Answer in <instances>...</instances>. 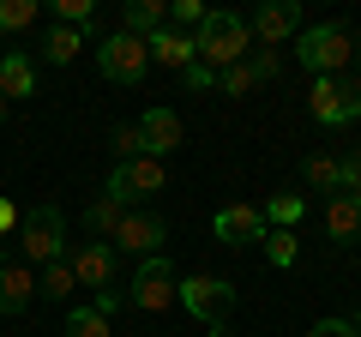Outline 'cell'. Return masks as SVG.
Returning <instances> with one entry per match:
<instances>
[{
	"mask_svg": "<svg viewBox=\"0 0 361 337\" xmlns=\"http://www.w3.org/2000/svg\"><path fill=\"white\" fill-rule=\"evenodd\" d=\"M247 18L241 13H205V25L193 30V49H199V66L211 73H229V66L247 61Z\"/></svg>",
	"mask_w": 361,
	"mask_h": 337,
	"instance_id": "obj_1",
	"label": "cell"
},
{
	"mask_svg": "<svg viewBox=\"0 0 361 337\" xmlns=\"http://www.w3.org/2000/svg\"><path fill=\"white\" fill-rule=\"evenodd\" d=\"M175 301L187 313H193V319H205V325H223L235 313V283L229 277H205V271H193V277H175Z\"/></svg>",
	"mask_w": 361,
	"mask_h": 337,
	"instance_id": "obj_2",
	"label": "cell"
},
{
	"mask_svg": "<svg viewBox=\"0 0 361 337\" xmlns=\"http://www.w3.org/2000/svg\"><path fill=\"white\" fill-rule=\"evenodd\" d=\"M295 54H301V66H307L313 78H337V73L349 66V54H355L349 25H313V30H301Z\"/></svg>",
	"mask_w": 361,
	"mask_h": 337,
	"instance_id": "obj_3",
	"label": "cell"
},
{
	"mask_svg": "<svg viewBox=\"0 0 361 337\" xmlns=\"http://www.w3.org/2000/svg\"><path fill=\"white\" fill-rule=\"evenodd\" d=\"M66 247V217L61 205H37L25 223H18V253H25V265H54Z\"/></svg>",
	"mask_w": 361,
	"mask_h": 337,
	"instance_id": "obj_4",
	"label": "cell"
},
{
	"mask_svg": "<svg viewBox=\"0 0 361 337\" xmlns=\"http://www.w3.org/2000/svg\"><path fill=\"white\" fill-rule=\"evenodd\" d=\"M97 73H103L109 85H139V78L151 73V54H145L139 37H127V30H109V37L97 42Z\"/></svg>",
	"mask_w": 361,
	"mask_h": 337,
	"instance_id": "obj_5",
	"label": "cell"
},
{
	"mask_svg": "<svg viewBox=\"0 0 361 337\" xmlns=\"http://www.w3.org/2000/svg\"><path fill=\"white\" fill-rule=\"evenodd\" d=\"M127 307H139V313H163V307H175V265H169V253L139 259L133 289H127Z\"/></svg>",
	"mask_w": 361,
	"mask_h": 337,
	"instance_id": "obj_6",
	"label": "cell"
},
{
	"mask_svg": "<svg viewBox=\"0 0 361 337\" xmlns=\"http://www.w3.org/2000/svg\"><path fill=\"white\" fill-rule=\"evenodd\" d=\"M169 187V175H163V163L157 157H133V163H115V175H109V199H121V205H139V199H151V193H163Z\"/></svg>",
	"mask_w": 361,
	"mask_h": 337,
	"instance_id": "obj_7",
	"label": "cell"
},
{
	"mask_svg": "<svg viewBox=\"0 0 361 337\" xmlns=\"http://www.w3.org/2000/svg\"><path fill=\"white\" fill-rule=\"evenodd\" d=\"M307 109H313L319 127H349V121H361V97H355V85H343V78H313Z\"/></svg>",
	"mask_w": 361,
	"mask_h": 337,
	"instance_id": "obj_8",
	"label": "cell"
},
{
	"mask_svg": "<svg viewBox=\"0 0 361 337\" xmlns=\"http://www.w3.org/2000/svg\"><path fill=\"white\" fill-rule=\"evenodd\" d=\"M163 241H169V223L157 217V211H127V217H121V229L109 235V247H115V253H139V259L163 253Z\"/></svg>",
	"mask_w": 361,
	"mask_h": 337,
	"instance_id": "obj_9",
	"label": "cell"
},
{
	"mask_svg": "<svg viewBox=\"0 0 361 337\" xmlns=\"http://www.w3.org/2000/svg\"><path fill=\"white\" fill-rule=\"evenodd\" d=\"M211 235H217L223 247H253V241H265V211L259 205H223L217 211V223H211Z\"/></svg>",
	"mask_w": 361,
	"mask_h": 337,
	"instance_id": "obj_10",
	"label": "cell"
},
{
	"mask_svg": "<svg viewBox=\"0 0 361 337\" xmlns=\"http://www.w3.org/2000/svg\"><path fill=\"white\" fill-rule=\"evenodd\" d=\"M66 265H73L78 289H90V295H97V289H115V247L109 241H78V253Z\"/></svg>",
	"mask_w": 361,
	"mask_h": 337,
	"instance_id": "obj_11",
	"label": "cell"
},
{
	"mask_svg": "<svg viewBox=\"0 0 361 337\" xmlns=\"http://www.w3.org/2000/svg\"><path fill=\"white\" fill-rule=\"evenodd\" d=\"M139 139H145V157H157V163H163L169 151H180L187 127H180L175 109H145V115H139Z\"/></svg>",
	"mask_w": 361,
	"mask_h": 337,
	"instance_id": "obj_12",
	"label": "cell"
},
{
	"mask_svg": "<svg viewBox=\"0 0 361 337\" xmlns=\"http://www.w3.org/2000/svg\"><path fill=\"white\" fill-rule=\"evenodd\" d=\"M247 37H259V42H289V37H301V6L295 0H271V6H259L253 13V25H247Z\"/></svg>",
	"mask_w": 361,
	"mask_h": 337,
	"instance_id": "obj_13",
	"label": "cell"
},
{
	"mask_svg": "<svg viewBox=\"0 0 361 337\" xmlns=\"http://www.w3.org/2000/svg\"><path fill=\"white\" fill-rule=\"evenodd\" d=\"M30 301H37V277H30V265L25 259L0 265V319H18Z\"/></svg>",
	"mask_w": 361,
	"mask_h": 337,
	"instance_id": "obj_14",
	"label": "cell"
},
{
	"mask_svg": "<svg viewBox=\"0 0 361 337\" xmlns=\"http://www.w3.org/2000/svg\"><path fill=\"white\" fill-rule=\"evenodd\" d=\"M145 54H151L157 66H175V73H187V66L199 61L193 37H187V30H175V25H163L157 37H145Z\"/></svg>",
	"mask_w": 361,
	"mask_h": 337,
	"instance_id": "obj_15",
	"label": "cell"
},
{
	"mask_svg": "<svg viewBox=\"0 0 361 337\" xmlns=\"http://www.w3.org/2000/svg\"><path fill=\"white\" fill-rule=\"evenodd\" d=\"M30 91H37V66H30L18 49L0 54V97H13V103H18V97H30Z\"/></svg>",
	"mask_w": 361,
	"mask_h": 337,
	"instance_id": "obj_16",
	"label": "cell"
},
{
	"mask_svg": "<svg viewBox=\"0 0 361 337\" xmlns=\"http://www.w3.org/2000/svg\"><path fill=\"white\" fill-rule=\"evenodd\" d=\"M169 25V6H163V0H133V6H127V18H121V30H127V37H157V30H163Z\"/></svg>",
	"mask_w": 361,
	"mask_h": 337,
	"instance_id": "obj_17",
	"label": "cell"
},
{
	"mask_svg": "<svg viewBox=\"0 0 361 337\" xmlns=\"http://www.w3.org/2000/svg\"><path fill=\"white\" fill-rule=\"evenodd\" d=\"M325 229H331V241H355V235H361V199H349V193H331Z\"/></svg>",
	"mask_w": 361,
	"mask_h": 337,
	"instance_id": "obj_18",
	"label": "cell"
},
{
	"mask_svg": "<svg viewBox=\"0 0 361 337\" xmlns=\"http://www.w3.org/2000/svg\"><path fill=\"white\" fill-rule=\"evenodd\" d=\"M121 217H127V205H121V199H97V205L85 211V229H90V241H109V235L121 229Z\"/></svg>",
	"mask_w": 361,
	"mask_h": 337,
	"instance_id": "obj_19",
	"label": "cell"
},
{
	"mask_svg": "<svg viewBox=\"0 0 361 337\" xmlns=\"http://www.w3.org/2000/svg\"><path fill=\"white\" fill-rule=\"evenodd\" d=\"M307 217V193H271L265 205V229H295Z\"/></svg>",
	"mask_w": 361,
	"mask_h": 337,
	"instance_id": "obj_20",
	"label": "cell"
},
{
	"mask_svg": "<svg viewBox=\"0 0 361 337\" xmlns=\"http://www.w3.org/2000/svg\"><path fill=\"white\" fill-rule=\"evenodd\" d=\"M42 54H49L54 66H73L78 54H85V30H66V25H54L49 37H42Z\"/></svg>",
	"mask_w": 361,
	"mask_h": 337,
	"instance_id": "obj_21",
	"label": "cell"
},
{
	"mask_svg": "<svg viewBox=\"0 0 361 337\" xmlns=\"http://www.w3.org/2000/svg\"><path fill=\"white\" fill-rule=\"evenodd\" d=\"M73 289H78V277H73V265H66V259L42 265V277H37V295H49V301H66Z\"/></svg>",
	"mask_w": 361,
	"mask_h": 337,
	"instance_id": "obj_22",
	"label": "cell"
},
{
	"mask_svg": "<svg viewBox=\"0 0 361 337\" xmlns=\"http://www.w3.org/2000/svg\"><path fill=\"white\" fill-rule=\"evenodd\" d=\"M37 13H42L37 0H0V30H13V37H18V30L37 25Z\"/></svg>",
	"mask_w": 361,
	"mask_h": 337,
	"instance_id": "obj_23",
	"label": "cell"
},
{
	"mask_svg": "<svg viewBox=\"0 0 361 337\" xmlns=\"http://www.w3.org/2000/svg\"><path fill=\"white\" fill-rule=\"evenodd\" d=\"M295 253H301V247H295V229H271V235H265V259L277 265V271H289Z\"/></svg>",
	"mask_w": 361,
	"mask_h": 337,
	"instance_id": "obj_24",
	"label": "cell"
},
{
	"mask_svg": "<svg viewBox=\"0 0 361 337\" xmlns=\"http://www.w3.org/2000/svg\"><path fill=\"white\" fill-rule=\"evenodd\" d=\"M66 337H109V319L97 307H73L66 313Z\"/></svg>",
	"mask_w": 361,
	"mask_h": 337,
	"instance_id": "obj_25",
	"label": "cell"
},
{
	"mask_svg": "<svg viewBox=\"0 0 361 337\" xmlns=\"http://www.w3.org/2000/svg\"><path fill=\"white\" fill-rule=\"evenodd\" d=\"M307 187L313 193H337V157H307Z\"/></svg>",
	"mask_w": 361,
	"mask_h": 337,
	"instance_id": "obj_26",
	"label": "cell"
},
{
	"mask_svg": "<svg viewBox=\"0 0 361 337\" xmlns=\"http://www.w3.org/2000/svg\"><path fill=\"white\" fill-rule=\"evenodd\" d=\"M115 163H133V157H145V139H139V121H133V127H115Z\"/></svg>",
	"mask_w": 361,
	"mask_h": 337,
	"instance_id": "obj_27",
	"label": "cell"
},
{
	"mask_svg": "<svg viewBox=\"0 0 361 337\" xmlns=\"http://www.w3.org/2000/svg\"><path fill=\"white\" fill-rule=\"evenodd\" d=\"M253 85H259V78H253V66H229V73H217V91H229V97H247V91H253Z\"/></svg>",
	"mask_w": 361,
	"mask_h": 337,
	"instance_id": "obj_28",
	"label": "cell"
},
{
	"mask_svg": "<svg viewBox=\"0 0 361 337\" xmlns=\"http://www.w3.org/2000/svg\"><path fill=\"white\" fill-rule=\"evenodd\" d=\"M169 18H175V25H187V30H199V25H205V0H175V6H169Z\"/></svg>",
	"mask_w": 361,
	"mask_h": 337,
	"instance_id": "obj_29",
	"label": "cell"
},
{
	"mask_svg": "<svg viewBox=\"0 0 361 337\" xmlns=\"http://www.w3.org/2000/svg\"><path fill=\"white\" fill-rule=\"evenodd\" d=\"M307 337H361V319H319Z\"/></svg>",
	"mask_w": 361,
	"mask_h": 337,
	"instance_id": "obj_30",
	"label": "cell"
},
{
	"mask_svg": "<svg viewBox=\"0 0 361 337\" xmlns=\"http://www.w3.org/2000/svg\"><path fill=\"white\" fill-rule=\"evenodd\" d=\"M90 307L103 313V319H115V313L127 307V295H121V289H97V295H90Z\"/></svg>",
	"mask_w": 361,
	"mask_h": 337,
	"instance_id": "obj_31",
	"label": "cell"
},
{
	"mask_svg": "<svg viewBox=\"0 0 361 337\" xmlns=\"http://www.w3.org/2000/svg\"><path fill=\"white\" fill-rule=\"evenodd\" d=\"M180 78H187V91H217V73H211V66H187V73H180Z\"/></svg>",
	"mask_w": 361,
	"mask_h": 337,
	"instance_id": "obj_32",
	"label": "cell"
},
{
	"mask_svg": "<svg viewBox=\"0 0 361 337\" xmlns=\"http://www.w3.org/2000/svg\"><path fill=\"white\" fill-rule=\"evenodd\" d=\"M247 66H253L259 85H265V78H277V54H259V61H247Z\"/></svg>",
	"mask_w": 361,
	"mask_h": 337,
	"instance_id": "obj_33",
	"label": "cell"
},
{
	"mask_svg": "<svg viewBox=\"0 0 361 337\" xmlns=\"http://www.w3.org/2000/svg\"><path fill=\"white\" fill-rule=\"evenodd\" d=\"M13 223H25V217H18V211H13V199H0V235L13 229Z\"/></svg>",
	"mask_w": 361,
	"mask_h": 337,
	"instance_id": "obj_34",
	"label": "cell"
},
{
	"mask_svg": "<svg viewBox=\"0 0 361 337\" xmlns=\"http://www.w3.org/2000/svg\"><path fill=\"white\" fill-rule=\"evenodd\" d=\"M205 337H235V331H229V325H211V331H205Z\"/></svg>",
	"mask_w": 361,
	"mask_h": 337,
	"instance_id": "obj_35",
	"label": "cell"
},
{
	"mask_svg": "<svg viewBox=\"0 0 361 337\" xmlns=\"http://www.w3.org/2000/svg\"><path fill=\"white\" fill-rule=\"evenodd\" d=\"M0 121H6V97H0Z\"/></svg>",
	"mask_w": 361,
	"mask_h": 337,
	"instance_id": "obj_36",
	"label": "cell"
}]
</instances>
